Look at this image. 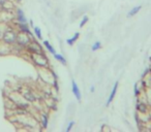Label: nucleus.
I'll use <instances>...</instances> for the list:
<instances>
[{"mask_svg": "<svg viewBox=\"0 0 151 132\" xmlns=\"http://www.w3.org/2000/svg\"><path fill=\"white\" fill-rule=\"evenodd\" d=\"M25 51L28 52L29 54H34V53L35 54H40V53H45L43 50V46H40L35 39L31 40V42L25 48Z\"/></svg>", "mask_w": 151, "mask_h": 132, "instance_id": "nucleus-5", "label": "nucleus"}, {"mask_svg": "<svg viewBox=\"0 0 151 132\" xmlns=\"http://www.w3.org/2000/svg\"><path fill=\"white\" fill-rule=\"evenodd\" d=\"M53 56H54L55 59H56L57 61H59V62H60L61 64H62V65H66V63H67V62H66V59L64 58V56H63V55L55 53V54L53 55Z\"/></svg>", "mask_w": 151, "mask_h": 132, "instance_id": "nucleus-16", "label": "nucleus"}, {"mask_svg": "<svg viewBox=\"0 0 151 132\" xmlns=\"http://www.w3.org/2000/svg\"><path fill=\"white\" fill-rule=\"evenodd\" d=\"M33 30H34V36L37 38L38 40L43 39V35H42V30H40V27H33Z\"/></svg>", "mask_w": 151, "mask_h": 132, "instance_id": "nucleus-17", "label": "nucleus"}, {"mask_svg": "<svg viewBox=\"0 0 151 132\" xmlns=\"http://www.w3.org/2000/svg\"><path fill=\"white\" fill-rule=\"evenodd\" d=\"M21 1H22V0H17L16 2H18V3H19V2H21Z\"/></svg>", "mask_w": 151, "mask_h": 132, "instance_id": "nucleus-26", "label": "nucleus"}, {"mask_svg": "<svg viewBox=\"0 0 151 132\" xmlns=\"http://www.w3.org/2000/svg\"><path fill=\"white\" fill-rule=\"evenodd\" d=\"M118 86H119V82H115L114 86H113V89H112V91H111V94H110L108 100H107L106 106H109L112 101L114 100V98H115V96H116V93H117V90H118Z\"/></svg>", "mask_w": 151, "mask_h": 132, "instance_id": "nucleus-11", "label": "nucleus"}, {"mask_svg": "<svg viewBox=\"0 0 151 132\" xmlns=\"http://www.w3.org/2000/svg\"><path fill=\"white\" fill-rule=\"evenodd\" d=\"M141 8H142V5H137V6H135V7H133V8H131L129 12H128L127 17L131 18V17H134V16H136V14H137L138 12L141 10Z\"/></svg>", "mask_w": 151, "mask_h": 132, "instance_id": "nucleus-14", "label": "nucleus"}, {"mask_svg": "<svg viewBox=\"0 0 151 132\" xmlns=\"http://www.w3.org/2000/svg\"><path fill=\"white\" fill-rule=\"evenodd\" d=\"M89 18L87 17V16H84V17L82 18V21L80 22V28H83V27L85 26L86 24H87V22H88Z\"/></svg>", "mask_w": 151, "mask_h": 132, "instance_id": "nucleus-20", "label": "nucleus"}, {"mask_svg": "<svg viewBox=\"0 0 151 132\" xmlns=\"http://www.w3.org/2000/svg\"><path fill=\"white\" fill-rule=\"evenodd\" d=\"M17 35L18 30L16 29V27L5 25L2 33V37H1V42L11 46H14L17 42Z\"/></svg>", "mask_w": 151, "mask_h": 132, "instance_id": "nucleus-1", "label": "nucleus"}, {"mask_svg": "<svg viewBox=\"0 0 151 132\" xmlns=\"http://www.w3.org/2000/svg\"><path fill=\"white\" fill-rule=\"evenodd\" d=\"M4 27H5V25H0V41H1V37H2V33H3V30H4Z\"/></svg>", "mask_w": 151, "mask_h": 132, "instance_id": "nucleus-23", "label": "nucleus"}, {"mask_svg": "<svg viewBox=\"0 0 151 132\" xmlns=\"http://www.w3.org/2000/svg\"><path fill=\"white\" fill-rule=\"evenodd\" d=\"M143 93V91L141 89H140L139 87V83H136L134 86V94L136 97H139V96H141V94Z\"/></svg>", "mask_w": 151, "mask_h": 132, "instance_id": "nucleus-18", "label": "nucleus"}, {"mask_svg": "<svg viewBox=\"0 0 151 132\" xmlns=\"http://www.w3.org/2000/svg\"><path fill=\"white\" fill-rule=\"evenodd\" d=\"M30 61H31L33 65H35L38 68H50V62L45 53H40V54H29Z\"/></svg>", "mask_w": 151, "mask_h": 132, "instance_id": "nucleus-2", "label": "nucleus"}, {"mask_svg": "<svg viewBox=\"0 0 151 132\" xmlns=\"http://www.w3.org/2000/svg\"><path fill=\"white\" fill-rule=\"evenodd\" d=\"M11 54H12V46L0 41V56H6Z\"/></svg>", "mask_w": 151, "mask_h": 132, "instance_id": "nucleus-12", "label": "nucleus"}, {"mask_svg": "<svg viewBox=\"0 0 151 132\" xmlns=\"http://www.w3.org/2000/svg\"><path fill=\"white\" fill-rule=\"evenodd\" d=\"M13 1H17V0H13Z\"/></svg>", "mask_w": 151, "mask_h": 132, "instance_id": "nucleus-27", "label": "nucleus"}, {"mask_svg": "<svg viewBox=\"0 0 151 132\" xmlns=\"http://www.w3.org/2000/svg\"><path fill=\"white\" fill-rule=\"evenodd\" d=\"M15 19H16V22H18V23H28V20L26 19L24 12L20 7L15 8Z\"/></svg>", "mask_w": 151, "mask_h": 132, "instance_id": "nucleus-7", "label": "nucleus"}, {"mask_svg": "<svg viewBox=\"0 0 151 132\" xmlns=\"http://www.w3.org/2000/svg\"><path fill=\"white\" fill-rule=\"evenodd\" d=\"M29 26H30V27H34V25H33V21H32V20H29Z\"/></svg>", "mask_w": 151, "mask_h": 132, "instance_id": "nucleus-24", "label": "nucleus"}, {"mask_svg": "<svg viewBox=\"0 0 151 132\" xmlns=\"http://www.w3.org/2000/svg\"><path fill=\"white\" fill-rule=\"evenodd\" d=\"M32 37L27 33H23V32H19L18 31V35H17V44H19L20 46H23L26 48L28 46L29 43L31 42Z\"/></svg>", "mask_w": 151, "mask_h": 132, "instance_id": "nucleus-4", "label": "nucleus"}, {"mask_svg": "<svg viewBox=\"0 0 151 132\" xmlns=\"http://www.w3.org/2000/svg\"><path fill=\"white\" fill-rule=\"evenodd\" d=\"M19 93L22 95V97L26 101H28L29 103H34L35 101H37V97L35 93L31 89H29V88H21Z\"/></svg>", "mask_w": 151, "mask_h": 132, "instance_id": "nucleus-3", "label": "nucleus"}, {"mask_svg": "<svg viewBox=\"0 0 151 132\" xmlns=\"http://www.w3.org/2000/svg\"><path fill=\"white\" fill-rule=\"evenodd\" d=\"M79 37H80V32H76L73 37L66 39V43H67L69 46H74L75 43H76V41H78Z\"/></svg>", "mask_w": 151, "mask_h": 132, "instance_id": "nucleus-13", "label": "nucleus"}, {"mask_svg": "<svg viewBox=\"0 0 151 132\" xmlns=\"http://www.w3.org/2000/svg\"><path fill=\"white\" fill-rule=\"evenodd\" d=\"M15 27H16V29H17L19 32L27 33V34H29L30 36H31L32 39H34V36H33V34H32L31 31H30L28 23H18V22H16V23H15Z\"/></svg>", "mask_w": 151, "mask_h": 132, "instance_id": "nucleus-6", "label": "nucleus"}, {"mask_svg": "<svg viewBox=\"0 0 151 132\" xmlns=\"http://www.w3.org/2000/svg\"><path fill=\"white\" fill-rule=\"evenodd\" d=\"M150 71H151L150 67H148V68H146V70H145V71L143 72V74H142V78H145L146 76H148V75L150 74Z\"/></svg>", "mask_w": 151, "mask_h": 132, "instance_id": "nucleus-22", "label": "nucleus"}, {"mask_svg": "<svg viewBox=\"0 0 151 132\" xmlns=\"http://www.w3.org/2000/svg\"><path fill=\"white\" fill-rule=\"evenodd\" d=\"M94 90H95V87H94L93 85H92V86L90 87V92L93 93V92H94Z\"/></svg>", "mask_w": 151, "mask_h": 132, "instance_id": "nucleus-25", "label": "nucleus"}, {"mask_svg": "<svg viewBox=\"0 0 151 132\" xmlns=\"http://www.w3.org/2000/svg\"><path fill=\"white\" fill-rule=\"evenodd\" d=\"M43 43H44V46L46 48V50H48L49 52L51 53L52 55H54L55 53H56V51H55V49H54V48H53V46H52L51 43L49 42L48 40H44Z\"/></svg>", "mask_w": 151, "mask_h": 132, "instance_id": "nucleus-15", "label": "nucleus"}, {"mask_svg": "<svg viewBox=\"0 0 151 132\" xmlns=\"http://www.w3.org/2000/svg\"><path fill=\"white\" fill-rule=\"evenodd\" d=\"M71 91H73L75 97H76V99H77L78 101H80L81 99H82V95H81L80 89H79L77 83L75 82V80H71Z\"/></svg>", "mask_w": 151, "mask_h": 132, "instance_id": "nucleus-10", "label": "nucleus"}, {"mask_svg": "<svg viewBox=\"0 0 151 132\" xmlns=\"http://www.w3.org/2000/svg\"><path fill=\"white\" fill-rule=\"evenodd\" d=\"M100 48H102V42H100V41H95V42L92 44L91 50L94 52V51H97V50H100Z\"/></svg>", "mask_w": 151, "mask_h": 132, "instance_id": "nucleus-19", "label": "nucleus"}, {"mask_svg": "<svg viewBox=\"0 0 151 132\" xmlns=\"http://www.w3.org/2000/svg\"><path fill=\"white\" fill-rule=\"evenodd\" d=\"M138 98V101H137V112H139V114H146V112H149V104L147 103V102H144V101H141V99H140L139 97Z\"/></svg>", "mask_w": 151, "mask_h": 132, "instance_id": "nucleus-8", "label": "nucleus"}, {"mask_svg": "<svg viewBox=\"0 0 151 132\" xmlns=\"http://www.w3.org/2000/svg\"><path fill=\"white\" fill-rule=\"evenodd\" d=\"M40 120L38 121L42 129H47L48 128V124H49V114L46 112H40Z\"/></svg>", "mask_w": 151, "mask_h": 132, "instance_id": "nucleus-9", "label": "nucleus"}, {"mask_svg": "<svg viewBox=\"0 0 151 132\" xmlns=\"http://www.w3.org/2000/svg\"><path fill=\"white\" fill-rule=\"evenodd\" d=\"M74 125H75V121H71L69 123V125H67V127H66L65 132H71V129H73V127H74Z\"/></svg>", "mask_w": 151, "mask_h": 132, "instance_id": "nucleus-21", "label": "nucleus"}]
</instances>
